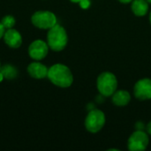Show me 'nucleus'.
<instances>
[{"label": "nucleus", "mask_w": 151, "mask_h": 151, "mask_svg": "<svg viewBox=\"0 0 151 151\" xmlns=\"http://www.w3.org/2000/svg\"><path fill=\"white\" fill-rule=\"evenodd\" d=\"M47 77L53 84L60 88H68L73 81L72 72L66 65L62 64L52 65L48 71Z\"/></svg>", "instance_id": "f257e3e1"}, {"label": "nucleus", "mask_w": 151, "mask_h": 151, "mask_svg": "<svg viewBox=\"0 0 151 151\" xmlns=\"http://www.w3.org/2000/svg\"><path fill=\"white\" fill-rule=\"evenodd\" d=\"M67 34L63 27L56 24L54 27L50 28L47 35V42L52 50L60 51L64 50L67 44Z\"/></svg>", "instance_id": "f03ea898"}, {"label": "nucleus", "mask_w": 151, "mask_h": 151, "mask_svg": "<svg viewBox=\"0 0 151 151\" xmlns=\"http://www.w3.org/2000/svg\"><path fill=\"white\" fill-rule=\"evenodd\" d=\"M96 86L101 95L104 96H111L117 90L118 81L112 73L104 72L98 76Z\"/></svg>", "instance_id": "7ed1b4c3"}, {"label": "nucleus", "mask_w": 151, "mask_h": 151, "mask_svg": "<svg viewBox=\"0 0 151 151\" xmlns=\"http://www.w3.org/2000/svg\"><path fill=\"white\" fill-rule=\"evenodd\" d=\"M105 124V115L100 110H92L85 119L86 129L90 133L99 132Z\"/></svg>", "instance_id": "20e7f679"}, {"label": "nucleus", "mask_w": 151, "mask_h": 151, "mask_svg": "<svg viewBox=\"0 0 151 151\" xmlns=\"http://www.w3.org/2000/svg\"><path fill=\"white\" fill-rule=\"evenodd\" d=\"M32 23L38 28L50 29L57 24L56 15L49 11H39L32 16Z\"/></svg>", "instance_id": "39448f33"}, {"label": "nucleus", "mask_w": 151, "mask_h": 151, "mask_svg": "<svg viewBox=\"0 0 151 151\" xmlns=\"http://www.w3.org/2000/svg\"><path fill=\"white\" fill-rule=\"evenodd\" d=\"M149 142L150 139L148 134L142 130H137L129 137L127 148L131 151L145 150L149 145Z\"/></svg>", "instance_id": "423d86ee"}, {"label": "nucleus", "mask_w": 151, "mask_h": 151, "mask_svg": "<svg viewBox=\"0 0 151 151\" xmlns=\"http://www.w3.org/2000/svg\"><path fill=\"white\" fill-rule=\"evenodd\" d=\"M48 51H49L48 43H46L42 40H35L30 44L28 48L29 56L35 60L43 59L47 56Z\"/></svg>", "instance_id": "0eeeda50"}, {"label": "nucleus", "mask_w": 151, "mask_h": 151, "mask_svg": "<svg viewBox=\"0 0 151 151\" xmlns=\"http://www.w3.org/2000/svg\"><path fill=\"white\" fill-rule=\"evenodd\" d=\"M134 96L140 100L151 99V80L145 78L138 81L134 88Z\"/></svg>", "instance_id": "6e6552de"}, {"label": "nucleus", "mask_w": 151, "mask_h": 151, "mask_svg": "<svg viewBox=\"0 0 151 151\" xmlns=\"http://www.w3.org/2000/svg\"><path fill=\"white\" fill-rule=\"evenodd\" d=\"M4 42L11 48H19L22 43V37L20 34L12 28H9L4 35Z\"/></svg>", "instance_id": "1a4fd4ad"}, {"label": "nucleus", "mask_w": 151, "mask_h": 151, "mask_svg": "<svg viewBox=\"0 0 151 151\" xmlns=\"http://www.w3.org/2000/svg\"><path fill=\"white\" fill-rule=\"evenodd\" d=\"M49 69L42 64L38 62H34L30 64L27 67V72L33 78L42 79L47 77Z\"/></svg>", "instance_id": "9d476101"}, {"label": "nucleus", "mask_w": 151, "mask_h": 151, "mask_svg": "<svg viewBox=\"0 0 151 151\" xmlns=\"http://www.w3.org/2000/svg\"><path fill=\"white\" fill-rule=\"evenodd\" d=\"M111 96L113 104L117 106H125L128 104L131 100L130 94L126 90H116Z\"/></svg>", "instance_id": "9b49d317"}, {"label": "nucleus", "mask_w": 151, "mask_h": 151, "mask_svg": "<svg viewBox=\"0 0 151 151\" xmlns=\"http://www.w3.org/2000/svg\"><path fill=\"white\" fill-rule=\"evenodd\" d=\"M131 8L136 16L142 17L149 11V2L147 0H133Z\"/></svg>", "instance_id": "f8f14e48"}, {"label": "nucleus", "mask_w": 151, "mask_h": 151, "mask_svg": "<svg viewBox=\"0 0 151 151\" xmlns=\"http://www.w3.org/2000/svg\"><path fill=\"white\" fill-rule=\"evenodd\" d=\"M0 72L4 74V77L8 78V79H12L13 77L16 76V70L11 66V65H5L4 67L0 69Z\"/></svg>", "instance_id": "ddd939ff"}, {"label": "nucleus", "mask_w": 151, "mask_h": 151, "mask_svg": "<svg viewBox=\"0 0 151 151\" xmlns=\"http://www.w3.org/2000/svg\"><path fill=\"white\" fill-rule=\"evenodd\" d=\"M1 23L3 24V26L5 27V28H12L14 25H15V19L12 17V16H5L2 19V21Z\"/></svg>", "instance_id": "4468645a"}, {"label": "nucleus", "mask_w": 151, "mask_h": 151, "mask_svg": "<svg viewBox=\"0 0 151 151\" xmlns=\"http://www.w3.org/2000/svg\"><path fill=\"white\" fill-rule=\"evenodd\" d=\"M80 5L83 9H87L90 6V1L89 0H81L80 2Z\"/></svg>", "instance_id": "2eb2a0df"}, {"label": "nucleus", "mask_w": 151, "mask_h": 151, "mask_svg": "<svg viewBox=\"0 0 151 151\" xmlns=\"http://www.w3.org/2000/svg\"><path fill=\"white\" fill-rule=\"evenodd\" d=\"M4 30H5V27H4L3 26V24L0 22V39H1V38L4 36V32H5Z\"/></svg>", "instance_id": "dca6fc26"}, {"label": "nucleus", "mask_w": 151, "mask_h": 151, "mask_svg": "<svg viewBox=\"0 0 151 151\" xmlns=\"http://www.w3.org/2000/svg\"><path fill=\"white\" fill-rule=\"evenodd\" d=\"M147 132H148L150 134H151V121L147 125Z\"/></svg>", "instance_id": "f3484780"}, {"label": "nucleus", "mask_w": 151, "mask_h": 151, "mask_svg": "<svg viewBox=\"0 0 151 151\" xmlns=\"http://www.w3.org/2000/svg\"><path fill=\"white\" fill-rule=\"evenodd\" d=\"M120 3H122V4H129V3H131L133 0H119Z\"/></svg>", "instance_id": "a211bd4d"}, {"label": "nucleus", "mask_w": 151, "mask_h": 151, "mask_svg": "<svg viewBox=\"0 0 151 151\" xmlns=\"http://www.w3.org/2000/svg\"><path fill=\"white\" fill-rule=\"evenodd\" d=\"M3 79H4V74L0 72V82L3 81Z\"/></svg>", "instance_id": "6ab92c4d"}, {"label": "nucleus", "mask_w": 151, "mask_h": 151, "mask_svg": "<svg viewBox=\"0 0 151 151\" xmlns=\"http://www.w3.org/2000/svg\"><path fill=\"white\" fill-rule=\"evenodd\" d=\"M71 2H73V3H80L81 0H70Z\"/></svg>", "instance_id": "aec40b11"}, {"label": "nucleus", "mask_w": 151, "mask_h": 151, "mask_svg": "<svg viewBox=\"0 0 151 151\" xmlns=\"http://www.w3.org/2000/svg\"><path fill=\"white\" fill-rule=\"evenodd\" d=\"M150 24H151V12H150Z\"/></svg>", "instance_id": "412c9836"}, {"label": "nucleus", "mask_w": 151, "mask_h": 151, "mask_svg": "<svg viewBox=\"0 0 151 151\" xmlns=\"http://www.w3.org/2000/svg\"><path fill=\"white\" fill-rule=\"evenodd\" d=\"M149 2V4H151V0H147Z\"/></svg>", "instance_id": "4be33fe9"}, {"label": "nucleus", "mask_w": 151, "mask_h": 151, "mask_svg": "<svg viewBox=\"0 0 151 151\" xmlns=\"http://www.w3.org/2000/svg\"><path fill=\"white\" fill-rule=\"evenodd\" d=\"M0 69H1V66H0Z\"/></svg>", "instance_id": "5701e85b"}]
</instances>
